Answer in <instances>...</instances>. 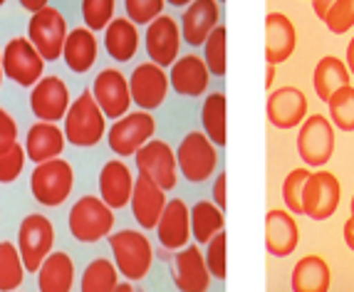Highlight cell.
Listing matches in <instances>:
<instances>
[{
	"label": "cell",
	"mask_w": 354,
	"mask_h": 292,
	"mask_svg": "<svg viewBox=\"0 0 354 292\" xmlns=\"http://www.w3.org/2000/svg\"><path fill=\"white\" fill-rule=\"evenodd\" d=\"M104 111L97 104L92 89H84L80 97L70 104L65 117V136L72 146L80 149H92L102 141L104 136Z\"/></svg>",
	"instance_id": "1"
},
{
	"label": "cell",
	"mask_w": 354,
	"mask_h": 292,
	"mask_svg": "<svg viewBox=\"0 0 354 292\" xmlns=\"http://www.w3.org/2000/svg\"><path fill=\"white\" fill-rule=\"evenodd\" d=\"M109 248H112L114 265L127 280H144L149 275L153 263V248L144 233L131 228L117 230L114 235H109Z\"/></svg>",
	"instance_id": "2"
},
{
	"label": "cell",
	"mask_w": 354,
	"mask_h": 292,
	"mask_svg": "<svg viewBox=\"0 0 354 292\" xmlns=\"http://www.w3.org/2000/svg\"><path fill=\"white\" fill-rule=\"evenodd\" d=\"M67 226H70L72 238L80 243H100L102 238L112 235L114 210L97 196H82L70 208Z\"/></svg>",
	"instance_id": "3"
},
{
	"label": "cell",
	"mask_w": 354,
	"mask_h": 292,
	"mask_svg": "<svg viewBox=\"0 0 354 292\" xmlns=\"http://www.w3.org/2000/svg\"><path fill=\"white\" fill-rule=\"evenodd\" d=\"M176 161L186 181L203 183L216 174L218 146L208 139L206 131H189L176 146Z\"/></svg>",
	"instance_id": "4"
},
{
	"label": "cell",
	"mask_w": 354,
	"mask_h": 292,
	"mask_svg": "<svg viewBox=\"0 0 354 292\" xmlns=\"http://www.w3.org/2000/svg\"><path fill=\"white\" fill-rule=\"evenodd\" d=\"M75 186V171L65 158H53L45 164H37L30 176V191L40 206L57 208L70 199Z\"/></svg>",
	"instance_id": "5"
},
{
	"label": "cell",
	"mask_w": 354,
	"mask_h": 292,
	"mask_svg": "<svg viewBox=\"0 0 354 292\" xmlns=\"http://www.w3.org/2000/svg\"><path fill=\"white\" fill-rule=\"evenodd\" d=\"M297 154H300L302 164L313 166V169L330 164L332 154H335V124L330 122V117L310 114L300 124Z\"/></svg>",
	"instance_id": "6"
},
{
	"label": "cell",
	"mask_w": 354,
	"mask_h": 292,
	"mask_svg": "<svg viewBox=\"0 0 354 292\" xmlns=\"http://www.w3.org/2000/svg\"><path fill=\"white\" fill-rule=\"evenodd\" d=\"M67 35H70L67 20L57 8H42L40 12H32L28 23V40L37 47L45 62H55L57 57H62Z\"/></svg>",
	"instance_id": "7"
},
{
	"label": "cell",
	"mask_w": 354,
	"mask_h": 292,
	"mask_svg": "<svg viewBox=\"0 0 354 292\" xmlns=\"http://www.w3.org/2000/svg\"><path fill=\"white\" fill-rule=\"evenodd\" d=\"M3 70L18 87H35L45 72V57L28 37H12L3 50Z\"/></svg>",
	"instance_id": "8"
},
{
	"label": "cell",
	"mask_w": 354,
	"mask_h": 292,
	"mask_svg": "<svg viewBox=\"0 0 354 292\" xmlns=\"http://www.w3.org/2000/svg\"><path fill=\"white\" fill-rule=\"evenodd\" d=\"M55 243V228L50 218L42 213H30L20 223L18 233V250L23 255V263L28 273H37L40 265L45 263V257L53 253Z\"/></svg>",
	"instance_id": "9"
},
{
	"label": "cell",
	"mask_w": 354,
	"mask_h": 292,
	"mask_svg": "<svg viewBox=\"0 0 354 292\" xmlns=\"http://www.w3.org/2000/svg\"><path fill=\"white\" fill-rule=\"evenodd\" d=\"M342 201V186L335 174L327 169H317L310 174L302 193V210L313 221H327L337 213Z\"/></svg>",
	"instance_id": "10"
},
{
	"label": "cell",
	"mask_w": 354,
	"mask_h": 292,
	"mask_svg": "<svg viewBox=\"0 0 354 292\" xmlns=\"http://www.w3.org/2000/svg\"><path fill=\"white\" fill-rule=\"evenodd\" d=\"M156 131V122H153L151 111H129L127 117L117 119V122L109 127V149L119 156H134L144 144H149Z\"/></svg>",
	"instance_id": "11"
},
{
	"label": "cell",
	"mask_w": 354,
	"mask_h": 292,
	"mask_svg": "<svg viewBox=\"0 0 354 292\" xmlns=\"http://www.w3.org/2000/svg\"><path fill=\"white\" fill-rule=\"evenodd\" d=\"M134 156H136L139 176H147L149 181H153L159 188H164V191L176 188V179H178L176 152L166 141L151 139Z\"/></svg>",
	"instance_id": "12"
},
{
	"label": "cell",
	"mask_w": 354,
	"mask_h": 292,
	"mask_svg": "<svg viewBox=\"0 0 354 292\" xmlns=\"http://www.w3.org/2000/svg\"><path fill=\"white\" fill-rule=\"evenodd\" d=\"M92 94H95L97 104L102 107L106 119H122L129 114L131 107V89H129V80H127L117 67H106L100 75L95 77L92 82Z\"/></svg>",
	"instance_id": "13"
},
{
	"label": "cell",
	"mask_w": 354,
	"mask_h": 292,
	"mask_svg": "<svg viewBox=\"0 0 354 292\" xmlns=\"http://www.w3.org/2000/svg\"><path fill=\"white\" fill-rule=\"evenodd\" d=\"M169 84L171 82H169L164 67H159L156 62L136 64L134 72H131V77H129L131 100H134V104L144 111L159 109L166 100Z\"/></svg>",
	"instance_id": "14"
},
{
	"label": "cell",
	"mask_w": 354,
	"mask_h": 292,
	"mask_svg": "<svg viewBox=\"0 0 354 292\" xmlns=\"http://www.w3.org/2000/svg\"><path fill=\"white\" fill-rule=\"evenodd\" d=\"M70 104V89H67L65 80L57 75L42 77L30 92V109L40 122L55 124L59 119H65Z\"/></svg>",
	"instance_id": "15"
},
{
	"label": "cell",
	"mask_w": 354,
	"mask_h": 292,
	"mask_svg": "<svg viewBox=\"0 0 354 292\" xmlns=\"http://www.w3.org/2000/svg\"><path fill=\"white\" fill-rule=\"evenodd\" d=\"M268 122L275 129H295L307 119V97L302 89L292 87H278L270 89L266 104Z\"/></svg>",
	"instance_id": "16"
},
{
	"label": "cell",
	"mask_w": 354,
	"mask_h": 292,
	"mask_svg": "<svg viewBox=\"0 0 354 292\" xmlns=\"http://www.w3.org/2000/svg\"><path fill=\"white\" fill-rule=\"evenodd\" d=\"M174 282L181 292H208L211 287V270L206 265V255L198 246H186L174 255Z\"/></svg>",
	"instance_id": "17"
},
{
	"label": "cell",
	"mask_w": 354,
	"mask_h": 292,
	"mask_svg": "<svg viewBox=\"0 0 354 292\" xmlns=\"http://www.w3.org/2000/svg\"><path fill=\"white\" fill-rule=\"evenodd\" d=\"M181 25L169 15H159V18L149 23L147 28V53L151 62L159 67H174L178 60V50H181Z\"/></svg>",
	"instance_id": "18"
},
{
	"label": "cell",
	"mask_w": 354,
	"mask_h": 292,
	"mask_svg": "<svg viewBox=\"0 0 354 292\" xmlns=\"http://www.w3.org/2000/svg\"><path fill=\"white\" fill-rule=\"evenodd\" d=\"M218 0H194L181 15V35L191 47H203L221 20Z\"/></svg>",
	"instance_id": "19"
},
{
	"label": "cell",
	"mask_w": 354,
	"mask_h": 292,
	"mask_svg": "<svg viewBox=\"0 0 354 292\" xmlns=\"http://www.w3.org/2000/svg\"><path fill=\"white\" fill-rule=\"evenodd\" d=\"M156 235H159V243L164 246V250H181V248L189 246L191 233V208L183 203L181 199H174L166 203L164 213L159 218V226H156Z\"/></svg>",
	"instance_id": "20"
},
{
	"label": "cell",
	"mask_w": 354,
	"mask_h": 292,
	"mask_svg": "<svg viewBox=\"0 0 354 292\" xmlns=\"http://www.w3.org/2000/svg\"><path fill=\"white\" fill-rule=\"evenodd\" d=\"M166 191L159 188L153 181H149L147 176H136L134 181V193H131V213L134 221L142 226L144 230H151L159 226V218L166 208Z\"/></svg>",
	"instance_id": "21"
},
{
	"label": "cell",
	"mask_w": 354,
	"mask_h": 292,
	"mask_svg": "<svg viewBox=\"0 0 354 292\" xmlns=\"http://www.w3.org/2000/svg\"><path fill=\"white\" fill-rule=\"evenodd\" d=\"M300 243V228L288 208H272L266 216V250L275 257H288Z\"/></svg>",
	"instance_id": "22"
},
{
	"label": "cell",
	"mask_w": 354,
	"mask_h": 292,
	"mask_svg": "<svg viewBox=\"0 0 354 292\" xmlns=\"http://www.w3.org/2000/svg\"><path fill=\"white\" fill-rule=\"evenodd\" d=\"M297 47V30L285 12L266 15V60L268 64H283Z\"/></svg>",
	"instance_id": "23"
},
{
	"label": "cell",
	"mask_w": 354,
	"mask_h": 292,
	"mask_svg": "<svg viewBox=\"0 0 354 292\" xmlns=\"http://www.w3.org/2000/svg\"><path fill=\"white\" fill-rule=\"evenodd\" d=\"M131 193H134V176L129 166L119 158L106 161L100 171V199L112 210H119L129 206Z\"/></svg>",
	"instance_id": "24"
},
{
	"label": "cell",
	"mask_w": 354,
	"mask_h": 292,
	"mask_svg": "<svg viewBox=\"0 0 354 292\" xmlns=\"http://www.w3.org/2000/svg\"><path fill=\"white\" fill-rule=\"evenodd\" d=\"M169 82L181 97H201L211 82V70L206 60L198 55H183L174 62Z\"/></svg>",
	"instance_id": "25"
},
{
	"label": "cell",
	"mask_w": 354,
	"mask_h": 292,
	"mask_svg": "<svg viewBox=\"0 0 354 292\" xmlns=\"http://www.w3.org/2000/svg\"><path fill=\"white\" fill-rule=\"evenodd\" d=\"M65 131L53 122H35L28 129V136H25V152L32 164H45V161H53L59 158L62 149H65Z\"/></svg>",
	"instance_id": "26"
},
{
	"label": "cell",
	"mask_w": 354,
	"mask_h": 292,
	"mask_svg": "<svg viewBox=\"0 0 354 292\" xmlns=\"http://www.w3.org/2000/svg\"><path fill=\"white\" fill-rule=\"evenodd\" d=\"M349 80H352V72H349L347 62H342V60L335 57V55H325V57L315 64L313 87H315V94H317L325 104L330 102V97L335 92H339L342 87H349Z\"/></svg>",
	"instance_id": "27"
},
{
	"label": "cell",
	"mask_w": 354,
	"mask_h": 292,
	"mask_svg": "<svg viewBox=\"0 0 354 292\" xmlns=\"http://www.w3.org/2000/svg\"><path fill=\"white\" fill-rule=\"evenodd\" d=\"M330 265L325 263V257L319 255L300 257L295 270H292V277H290L292 292H330Z\"/></svg>",
	"instance_id": "28"
},
{
	"label": "cell",
	"mask_w": 354,
	"mask_h": 292,
	"mask_svg": "<svg viewBox=\"0 0 354 292\" xmlns=\"http://www.w3.org/2000/svg\"><path fill=\"white\" fill-rule=\"evenodd\" d=\"M75 285V263L67 253L57 250L45 257L37 270V287L40 292H70Z\"/></svg>",
	"instance_id": "29"
},
{
	"label": "cell",
	"mask_w": 354,
	"mask_h": 292,
	"mask_svg": "<svg viewBox=\"0 0 354 292\" xmlns=\"http://www.w3.org/2000/svg\"><path fill=\"white\" fill-rule=\"evenodd\" d=\"M106 55L117 62H129L139 50V30L129 18H114L104 30Z\"/></svg>",
	"instance_id": "30"
},
{
	"label": "cell",
	"mask_w": 354,
	"mask_h": 292,
	"mask_svg": "<svg viewBox=\"0 0 354 292\" xmlns=\"http://www.w3.org/2000/svg\"><path fill=\"white\" fill-rule=\"evenodd\" d=\"M67 67L77 75H84L97 62V37L89 28H75L67 35L65 50H62Z\"/></svg>",
	"instance_id": "31"
},
{
	"label": "cell",
	"mask_w": 354,
	"mask_h": 292,
	"mask_svg": "<svg viewBox=\"0 0 354 292\" xmlns=\"http://www.w3.org/2000/svg\"><path fill=\"white\" fill-rule=\"evenodd\" d=\"M223 226H225L223 210L213 203V201H198L191 208V233H194L198 246H208L211 238H216L223 230Z\"/></svg>",
	"instance_id": "32"
},
{
	"label": "cell",
	"mask_w": 354,
	"mask_h": 292,
	"mask_svg": "<svg viewBox=\"0 0 354 292\" xmlns=\"http://www.w3.org/2000/svg\"><path fill=\"white\" fill-rule=\"evenodd\" d=\"M201 124L206 136L216 146H225V94L223 92H213L206 97L201 107Z\"/></svg>",
	"instance_id": "33"
},
{
	"label": "cell",
	"mask_w": 354,
	"mask_h": 292,
	"mask_svg": "<svg viewBox=\"0 0 354 292\" xmlns=\"http://www.w3.org/2000/svg\"><path fill=\"white\" fill-rule=\"evenodd\" d=\"M117 265L106 257H97L84 268L80 292H114L119 285L117 280Z\"/></svg>",
	"instance_id": "34"
},
{
	"label": "cell",
	"mask_w": 354,
	"mask_h": 292,
	"mask_svg": "<svg viewBox=\"0 0 354 292\" xmlns=\"http://www.w3.org/2000/svg\"><path fill=\"white\" fill-rule=\"evenodd\" d=\"M23 277H25V263L18 246L3 240L0 243V292H15L23 285Z\"/></svg>",
	"instance_id": "35"
},
{
	"label": "cell",
	"mask_w": 354,
	"mask_h": 292,
	"mask_svg": "<svg viewBox=\"0 0 354 292\" xmlns=\"http://www.w3.org/2000/svg\"><path fill=\"white\" fill-rule=\"evenodd\" d=\"M330 109V122L335 124V129L339 131H354V87H342L339 92H335L327 102Z\"/></svg>",
	"instance_id": "36"
},
{
	"label": "cell",
	"mask_w": 354,
	"mask_h": 292,
	"mask_svg": "<svg viewBox=\"0 0 354 292\" xmlns=\"http://www.w3.org/2000/svg\"><path fill=\"white\" fill-rule=\"evenodd\" d=\"M313 171L307 166H300V169H292L283 181V203L285 208L292 213V216H305L302 210V193H305V183L310 179Z\"/></svg>",
	"instance_id": "37"
},
{
	"label": "cell",
	"mask_w": 354,
	"mask_h": 292,
	"mask_svg": "<svg viewBox=\"0 0 354 292\" xmlns=\"http://www.w3.org/2000/svg\"><path fill=\"white\" fill-rule=\"evenodd\" d=\"M225 37H228V33H225L223 25H218L203 45V60H206L211 75L216 77L225 75Z\"/></svg>",
	"instance_id": "38"
},
{
	"label": "cell",
	"mask_w": 354,
	"mask_h": 292,
	"mask_svg": "<svg viewBox=\"0 0 354 292\" xmlns=\"http://www.w3.org/2000/svg\"><path fill=\"white\" fill-rule=\"evenodd\" d=\"M82 20L92 33L106 30L114 20V0H82Z\"/></svg>",
	"instance_id": "39"
},
{
	"label": "cell",
	"mask_w": 354,
	"mask_h": 292,
	"mask_svg": "<svg viewBox=\"0 0 354 292\" xmlns=\"http://www.w3.org/2000/svg\"><path fill=\"white\" fill-rule=\"evenodd\" d=\"M164 3L166 0H124L127 18L134 25H149L164 15Z\"/></svg>",
	"instance_id": "40"
},
{
	"label": "cell",
	"mask_w": 354,
	"mask_h": 292,
	"mask_svg": "<svg viewBox=\"0 0 354 292\" xmlns=\"http://www.w3.org/2000/svg\"><path fill=\"white\" fill-rule=\"evenodd\" d=\"M25 158H28V152H25V146L20 144H12L8 152L0 154V183H12L23 174V166H25Z\"/></svg>",
	"instance_id": "41"
},
{
	"label": "cell",
	"mask_w": 354,
	"mask_h": 292,
	"mask_svg": "<svg viewBox=\"0 0 354 292\" xmlns=\"http://www.w3.org/2000/svg\"><path fill=\"white\" fill-rule=\"evenodd\" d=\"M322 23L335 35H344L349 28H354V0H337Z\"/></svg>",
	"instance_id": "42"
},
{
	"label": "cell",
	"mask_w": 354,
	"mask_h": 292,
	"mask_svg": "<svg viewBox=\"0 0 354 292\" xmlns=\"http://www.w3.org/2000/svg\"><path fill=\"white\" fill-rule=\"evenodd\" d=\"M206 265L216 280H225V233L221 230L206 246Z\"/></svg>",
	"instance_id": "43"
},
{
	"label": "cell",
	"mask_w": 354,
	"mask_h": 292,
	"mask_svg": "<svg viewBox=\"0 0 354 292\" xmlns=\"http://www.w3.org/2000/svg\"><path fill=\"white\" fill-rule=\"evenodd\" d=\"M12 144H18V124L6 109H0V154L8 152Z\"/></svg>",
	"instance_id": "44"
},
{
	"label": "cell",
	"mask_w": 354,
	"mask_h": 292,
	"mask_svg": "<svg viewBox=\"0 0 354 292\" xmlns=\"http://www.w3.org/2000/svg\"><path fill=\"white\" fill-rule=\"evenodd\" d=\"M225 181H228V176H225V171H221L216 176V183H213V199H216V206L221 210L225 208Z\"/></svg>",
	"instance_id": "45"
},
{
	"label": "cell",
	"mask_w": 354,
	"mask_h": 292,
	"mask_svg": "<svg viewBox=\"0 0 354 292\" xmlns=\"http://www.w3.org/2000/svg\"><path fill=\"white\" fill-rule=\"evenodd\" d=\"M337 0H313V10L315 15H317L319 20H325L327 18V12L332 10V6H335Z\"/></svg>",
	"instance_id": "46"
},
{
	"label": "cell",
	"mask_w": 354,
	"mask_h": 292,
	"mask_svg": "<svg viewBox=\"0 0 354 292\" xmlns=\"http://www.w3.org/2000/svg\"><path fill=\"white\" fill-rule=\"evenodd\" d=\"M20 6L30 12H40L42 8H48V0H20Z\"/></svg>",
	"instance_id": "47"
},
{
	"label": "cell",
	"mask_w": 354,
	"mask_h": 292,
	"mask_svg": "<svg viewBox=\"0 0 354 292\" xmlns=\"http://www.w3.org/2000/svg\"><path fill=\"white\" fill-rule=\"evenodd\" d=\"M344 243H347V248L354 253V221L352 218H347V223H344Z\"/></svg>",
	"instance_id": "48"
},
{
	"label": "cell",
	"mask_w": 354,
	"mask_h": 292,
	"mask_svg": "<svg viewBox=\"0 0 354 292\" xmlns=\"http://www.w3.org/2000/svg\"><path fill=\"white\" fill-rule=\"evenodd\" d=\"M344 62H347L349 72L354 75V37L349 40V45H347V60H344Z\"/></svg>",
	"instance_id": "49"
},
{
	"label": "cell",
	"mask_w": 354,
	"mask_h": 292,
	"mask_svg": "<svg viewBox=\"0 0 354 292\" xmlns=\"http://www.w3.org/2000/svg\"><path fill=\"white\" fill-rule=\"evenodd\" d=\"M275 72H278V67L275 64H268V77H266V87L272 89V80H275Z\"/></svg>",
	"instance_id": "50"
},
{
	"label": "cell",
	"mask_w": 354,
	"mask_h": 292,
	"mask_svg": "<svg viewBox=\"0 0 354 292\" xmlns=\"http://www.w3.org/2000/svg\"><path fill=\"white\" fill-rule=\"evenodd\" d=\"M169 6H174V8H189L194 0H166Z\"/></svg>",
	"instance_id": "51"
},
{
	"label": "cell",
	"mask_w": 354,
	"mask_h": 292,
	"mask_svg": "<svg viewBox=\"0 0 354 292\" xmlns=\"http://www.w3.org/2000/svg\"><path fill=\"white\" fill-rule=\"evenodd\" d=\"M114 292H134V285H129V282H119Z\"/></svg>",
	"instance_id": "52"
},
{
	"label": "cell",
	"mask_w": 354,
	"mask_h": 292,
	"mask_svg": "<svg viewBox=\"0 0 354 292\" xmlns=\"http://www.w3.org/2000/svg\"><path fill=\"white\" fill-rule=\"evenodd\" d=\"M3 75H6V70H3V53H0V84H3Z\"/></svg>",
	"instance_id": "53"
},
{
	"label": "cell",
	"mask_w": 354,
	"mask_h": 292,
	"mask_svg": "<svg viewBox=\"0 0 354 292\" xmlns=\"http://www.w3.org/2000/svg\"><path fill=\"white\" fill-rule=\"evenodd\" d=\"M349 218L354 221V196H352V203H349Z\"/></svg>",
	"instance_id": "54"
},
{
	"label": "cell",
	"mask_w": 354,
	"mask_h": 292,
	"mask_svg": "<svg viewBox=\"0 0 354 292\" xmlns=\"http://www.w3.org/2000/svg\"><path fill=\"white\" fill-rule=\"evenodd\" d=\"M3 3H6V0H0V6H3Z\"/></svg>",
	"instance_id": "55"
},
{
	"label": "cell",
	"mask_w": 354,
	"mask_h": 292,
	"mask_svg": "<svg viewBox=\"0 0 354 292\" xmlns=\"http://www.w3.org/2000/svg\"><path fill=\"white\" fill-rule=\"evenodd\" d=\"M218 3H223V0H218Z\"/></svg>",
	"instance_id": "56"
},
{
	"label": "cell",
	"mask_w": 354,
	"mask_h": 292,
	"mask_svg": "<svg viewBox=\"0 0 354 292\" xmlns=\"http://www.w3.org/2000/svg\"><path fill=\"white\" fill-rule=\"evenodd\" d=\"M15 292H18V290H15Z\"/></svg>",
	"instance_id": "57"
}]
</instances>
